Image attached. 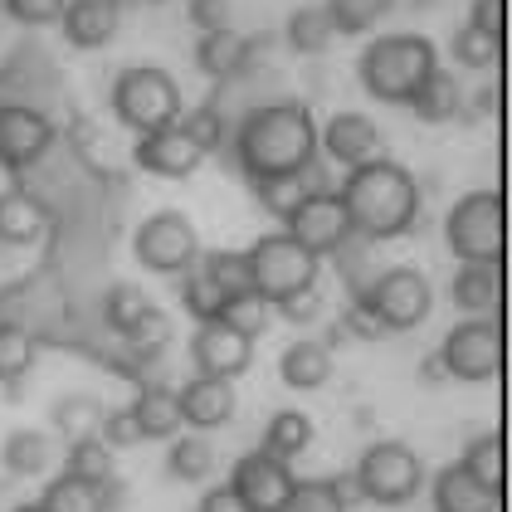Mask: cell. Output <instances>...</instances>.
Returning <instances> with one entry per match:
<instances>
[{
    "label": "cell",
    "mask_w": 512,
    "mask_h": 512,
    "mask_svg": "<svg viewBox=\"0 0 512 512\" xmlns=\"http://www.w3.org/2000/svg\"><path fill=\"white\" fill-rule=\"evenodd\" d=\"M337 200L356 239H400L420 220V181L391 157H371L347 171Z\"/></svg>",
    "instance_id": "cell-1"
},
{
    "label": "cell",
    "mask_w": 512,
    "mask_h": 512,
    "mask_svg": "<svg viewBox=\"0 0 512 512\" xmlns=\"http://www.w3.org/2000/svg\"><path fill=\"white\" fill-rule=\"evenodd\" d=\"M313 157H317V118L303 98L264 103L235 127V166L249 181L303 171Z\"/></svg>",
    "instance_id": "cell-2"
},
{
    "label": "cell",
    "mask_w": 512,
    "mask_h": 512,
    "mask_svg": "<svg viewBox=\"0 0 512 512\" xmlns=\"http://www.w3.org/2000/svg\"><path fill=\"white\" fill-rule=\"evenodd\" d=\"M434 69H439V49L425 35H386L361 54V83L381 103H410Z\"/></svg>",
    "instance_id": "cell-3"
},
{
    "label": "cell",
    "mask_w": 512,
    "mask_h": 512,
    "mask_svg": "<svg viewBox=\"0 0 512 512\" xmlns=\"http://www.w3.org/2000/svg\"><path fill=\"white\" fill-rule=\"evenodd\" d=\"M113 113H118L122 127H132L142 137V132L171 127V122L186 113V103H181V88H176V79L166 69H157V64H132L113 83Z\"/></svg>",
    "instance_id": "cell-4"
},
{
    "label": "cell",
    "mask_w": 512,
    "mask_h": 512,
    "mask_svg": "<svg viewBox=\"0 0 512 512\" xmlns=\"http://www.w3.org/2000/svg\"><path fill=\"white\" fill-rule=\"evenodd\" d=\"M444 239L454 249V259L464 264H503V239H508V215L498 191H469L464 200L449 205Z\"/></svg>",
    "instance_id": "cell-5"
},
{
    "label": "cell",
    "mask_w": 512,
    "mask_h": 512,
    "mask_svg": "<svg viewBox=\"0 0 512 512\" xmlns=\"http://www.w3.org/2000/svg\"><path fill=\"white\" fill-rule=\"evenodd\" d=\"M356 483H361V498L366 503H381V508H405L420 488H425V464L410 444L400 439H376L361 464H356Z\"/></svg>",
    "instance_id": "cell-6"
},
{
    "label": "cell",
    "mask_w": 512,
    "mask_h": 512,
    "mask_svg": "<svg viewBox=\"0 0 512 512\" xmlns=\"http://www.w3.org/2000/svg\"><path fill=\"white\" fill-rule=\"evenodd\" d=\"M244 259H249V283H254V293H264L269 303H278V298H288V293L313 288L317 283V254H308L288 230H283V235L254 239V249H249Z\"/></svg>",
    "instance_id": "cell-7"
},
{
    "label": "cell",
    "mask_w": 512,
    "mask_h": 512,
    "mask_svg": "<svg viewBox=\"0 0 512 512\" xmlns=\"http://www.w3.org/2000/svg\"><path fill=\"white\" fill-rule=\"evenodd\" d=\"M361 303L376 313V322L386 332H410L420 327L434 308V293H430V278L410 264H395V269H381V274L366 283Z\"/></svg>",
    "instance_id": "cell-8"
},
{
    "label": "cell",
    "mask_w": 512,
    "mask_h": 512,
    "mask_svg": "<svg viewBox=\"0 0 512 512\" xmlns=\"http://www.w3.org/2000/svg\"><path fill=\"white\" fill-rule=\"evenodd\" d=\"M439 366L449 381H493L503 371V327L493 317H464L459 327H449Z\"/></svg>",
    "instance_id": "cell-9"
},
{
    "label": "cell",
    "mask_w": 512,
    "mask_h": 512,
    "mask_svg": "<svg viewBox=\"0 0 512 512\" xmlns=\"http://www.w3.org/2000/svg\"><path fill=\"white\" fill-rule=\"evenodd\" d=\"M132 249H137V264L152 274H186L200 259V235L181 210H157L137 225Z\"/></svg>",
    "instance_id": "cell-10"
},
{
    "label": "cell",
    "mask_w": 512,
    "mask_h": 512,
    "mask_svg": "<svg viewBox=\"0 0 512 512\" xmlns=\"http://www.w3.org/2000/svg\"><path fill=\"white\" fill-rule=\"evenodd\" d=\"M54 147V122L30 103H0V166L5 171H30Z\"/></svg>",
    "instance_id": "cell-11"
},
{
    "label": "cell",
    "mask_w": 512,
    "mask_h": 512,
    "mask_svg": "<svg viewBox=\"0 0 512 512\" xmlns=\"http://www.w3.org/2000/svg\"><path fill=\"white\" fill-rule=\"evenodd\" d=\"M254 361V337H239L235 327H225L220 317L196 322L191 332V366L196 376H220V381H235L249 371Z\"/></svg>",
    "instance_id": "cell-12"
},
{
    "label": "cell",
    "mask_w": 512,
    "mask_h": 512,
    "mask_svg": "<svg viewBox=\"0 0 512 512\" xmlns=\"http://www.w3.org/2000/svg\"><path fill=\"white\" fill-rule=\"evenodd\" d=\"M288 235L298 239L308 254H337L347 239H352V220H347V210H342V200H337V191H327V196H308L288 220Z\"/></svg>",
    "instance_id": "cell-13"
},
{
    "label": "cell",
    "mask_w": 512,
    "mask_h": 512,
    "mask_svg": "<svg viewBox=\"0 0 512 512\" xmlns=\"http://www.w3.org/2000/svg\"><path fill=\"white\" fill-rule=\"evenodd\" d=\"M230 488L244 498L249 512H278L283 498H288V488H293V469L283 459H274V454L254 449V454H239L235 459Z\"/></svg>",
    "instance_id": "cell-14"
},
{
    "label": "cell",
    "mask_w": 512,
    "mask_h": 512,
    "mask_svg": "<svg viewBox=\"0 0 512 512\" xmlns=\"http://www.w3.org/2000/svg\"><path fill=\"white\" fill-rule=\"evenodd\" d=\"M132 157H137L142 171H152L161 181H186V176H196V166L205 161V152L171 122V127H157V132H142Z\"/></svg>",
    "instance_id": "cell-15"
},
{
    "label": "cell",
    "mask_w": 512,
    "mask_h": 512,
    "mask_svg": "<svg viewBox=\"0 0 512 512\" xmlns=\"http://www.w3.org/2000/svg\"><path fill=\"white\" fill-rule=\"evenodd\" d=\"M181 420L191 425V430H220V425H230L239 410V395H235V381H220V376H191L181 391Z\"/></svg>",
    "instance_id": "cell-16"
},
{
    "label": "cell",
    "mask_w": 512,
    "mask_h": 512,
    "mask_svg": "<svg viewBox=\"0 0 512 512\" xmlns=\"http://www.w3.org/2000/svg\"><path fill=\"white\" fill-rule=\"evenodd\" d=\"M317 147L327 152V161H337V166L352 171L361 161L381 157V127L366 118V113H337L317 132Z\"/></svg>",
    "instance_id": "cell-17"
},
{
    "label": "cell",
    "mask_w": 512,
    "mask_h": 512,
    "mask_svg": "<svg viewBox=\"0 0 512 512\" xmlns=\"http://www.w3.org/2000/svg\"><path fill=\"white\" fill-rule=\"evenodd\" d=\"M49 225H54V215H49V205H44L35 191H25V186L0 191V244H5V249L44 244Z\"/></svg>",
    "instance_id": "cell-18"
},
{
    "label": "cell",
    "mask_w": 512,
    "mask_h": 512,
    "mask_svg": "<svg viewBox=\"0 0 512 512\" xmlns=\"http://www.w3.org/2000/svg\"><path fill=\"white\" fill-rule=\"evenodd\" d=\"M118 20L122 10L113 0H69L64 15H59V30L74 49H103L118 35Z\"/></svg>",
    "instance_id": "cell-19"
},
{
    "label": "cell",
    "mask_w": 512,
    "mask_h": 512,
    "mask_svg": "<svg viewBox=\"0 0 512 512\" xmlns=\"http://www.w3.org/2000/svg\"><path fill=\"white\" fill-rule=\"evenodd\" d=\"M434 512H498V493L483 488L464 464H449V469L434 478Z\"/></svg>",
    "instance_id": "cell-20"
},
{
    "label": "cell",
    "mask_w": 512,
    "mask_h": 512,
    "mask_svg": "<svg viewBox=\"0 0 512 512\" xmlns=\"http://www.w3.org/2000/svg\"><path fill=\"white\" fill-rule=\"evenodd\" d=\"M278 376H283L288 391H317L332 376V352L317 337H298L288 352L278 356Z\"/></svg>",
    "instance_id": "cell-21"
},
{
    "label": "cell",
    "mask_w": 512,
    "mask_h": 512,
    "mask_svg": "<svg viewBox=\"0 0 512 512\" xmlns=\"http://www.w3.org/2000/svg\"><path fill=\"white\" fill-rule=\"evenodd\" d=\"M459 108H464V88H459V79L439 64L430 79L415 88V98H410V113L420 122H430V127H439V122H459Z\"/></svg>",
    "instance_id": "cell-22"
},
{
    "label": "cell",
    "mask_w": 512,
    "mask_h": 512,
    "mask_svg": "<svg viewBox=\"0 0 512 512\" xmlns=\"http://www.w3.org/2000/svg\"><path fill=\"white\" fill-rule=\"evenodd\" d=\"M0 464L15 478H40L54 464V434L49 430H15L0 444Z\"/></svg>",
    "instance_id": "cell-23"
},
{
    "label": "cell",
    "mask_w": 512,
    "mask_h": 512,
    "mask_svg": "<svg viewBox=\"0 0 512 512\" xmlns=\"http://www.w3.org/2000/svg\"><path fill=\"white\" fill-rule=\"evenodd\" d=\"M449 298L454 308L469 317H488L498 308V269L493 264H464L454 283H449Z\"/></svg>",
    "instance_id": "cell-24"
},
{
    "label": "cell",
    "mask_w": 512,
    "mask_h": 512,
    "mask_svg": "<svg viewBox=\"0 0 512 512\" xmlns=\"http://www.w3.org/2000/svg\"><path fill=\"white\" fill-rule=\"evenodd\" d=\"M132 410H137L142 439H176V430L186 425L181 420V400H176V391H166V386H142L137 400H132Z\"/></svg>",
    "instance_id": "cell-25"
},
{
    "label": "cell",
    "mask_w": 512,
    "mask_h": 512,
    "mask_svg": "<svg viewBox=\"0 0 512 512\" xmlns=\"http://www.w3.org/2000/svg\"><path fill=\"white\" fill-rule=\"evenodd\" d=\"M49 425H54L59 439H69V444H74V439H88V434H98V425H103V405L88 391L59 395L54 410H49Z\"/></svg>",
    "instance_id": "cell-26"
},
{
    "label": "cell",
    "mask_w": 512,
    "mask_h": 512,
    "mask_svg": "<svg viewBox=\"0 0 512 512\" xmlns=\"http://www.w3.org/2000/svg\"><path fill=\"white\" fill-rule=\"evenodd\" d=\"M283 40H288L293 54H327V44L337 35H332V20H327L322 5H298L283 25Z\"/></svg>",
    "instance_id": "cell-27"
},
{
    "label": "cell",
    "mask_w": 512,
    "mask_h": 512,
    "mask_svg": "<svg viewBox=\"0 0 512 512\" xmlns=\"http://www.w3.org/2000/svg\"><path fill=\"white\" fill-rule=\"evenodd\" d=\"M239 49H244V35H235V30H210V35H200V44H196L200 74H210L215 83L239 79Z\"/></svg>",
    "instance_id": "cell-28"
},
{
    "label": "cell",
    "mask_w": 512,
    "mask_h": 512,
    "mask_svg": "<svg viewBox=\"0 0 512 512\" xmlns=\"http://www.w3.org/2000/svg\"><path fill=\"white\" fill-rule=\"evenodd\" d=\"M35 332L30 327H20V322H10V317H0V381L5 386H15L20 376H30V366H35Z\"/></svg>",
    "instance_id": "cell-29"
},
{
    "label": "cell",
    "mask_w": 512,
    "mask_h": 512,
    "mask_svg": "<svg viewBox=\"0 0 512 512\" xmlns=\"http://www.w3.org/2000/svg\"><path fill=\"white\" fill-rule=\"evenodd\" d=\"M308 444H313V420L303 410H278L274 420H269V430H264V454H274L283 464L298 459Z\"/></svg>",
    "instance_id": "cell-30"
},
{
    "label": "cell",
    "mask_w": 512,
    "mask_h": 512,
    "mask_svg": "<svg viewBox=\"0 0 512 512\" xmlns=\"http://www.w3.org/2000/svg\"><path fill=\"white\" fill-rule=\"evenodd\" d=\"M176 127H181V132L196 142L205 157H210V152H220V147L230 142V127H225V113H220V98H215V93H210L205 103H196L191 113H181V118H176Z\"/></svg>",
    "instance_id": "cell-31"
},
{
    "label": "cell",
    "mask_w": 512,
    "mask_h": 512,
    "mask_svg": "<svg viewBox=\"0 0 512 512\" xmlns=\"http://www.w3.org/2000/svg\"><path fill=\"white\" fill-rule=\"evenodd\" d=\"M332 20V35H366L371 25H381L395 10V0H327L322 5Z\"/></svg>",
    "instance_id": "cell-32"
},
{
    "label": "cell",
    "mask_w": 512,
    "mask_h": 512,
    "mask_svg": "<svg viewBox=\"0 0 512 512\" xmlns=\"http://www.w3.org/2000/svg\"><path fill=\"white\" fill-rule=\"evenodd\" d=\"M254 196H259V205L269 210V215H278V220H288L303 200H308V181H303V171H283V176H259L254 181Z\"/></svg>",
    "instance_id": "cell-33"
},
{
    "label": "cell",
    "mask_w": 512,
    "mask_h": 512,
    "mask_svg": "<svg viewBox=\"0 0 512 512\" xmlns=\"http://www.w3.org/2000/svg\"><path fill=\"white\" fill-rule=\"evenodd\" d=\"M40 512H103L98 508V483H83L74 473H59L40 493Z\"/></svg>",
    "instance_id": "cell-34"
},
{
    "label": "cell",
    "mask_w": 512,
    "mask_h": 512,
    "mask_svg": "<svg viewBox=\"0 0 512 512\" xmlns=\"http://www.w3.org/2000/svg\"><path fill=\"white\" fill-rule=\"evenodd\" d=\"M166 473L171 478H181V483H205L210 473H215V449H210V439H176L171 444V454H166Z\"/></svg>",
    "instance_id": "cell-35"
},
{
    "label": "cell",
    "mask_w": 512,
    "mask_h": 512,
    "mask_svg": "<svg viewBox=\"0 0 512 512\" xmlns=\"http://www.w3.org/2000/svg\"><path fill=\"white\" fill-rule=\"evenodd\" d=\"M64 473H74L83 483H103V478L113 473V444H103L98 434L74 439V444L64 449Z\"/></svg>",
    "instance_id": "cell-36"
},
{
    "label": "cell",
    "mask_w": 512,
    "mask_h": 512,
    "mask_svg": "<svg viewBox=\"0 0 512 512\" xmlns=\"http://www.w3.org/2000/svg\"><path fill=\"white\" fill-rule=\"evenodd\" d=\"M122 347L137 356V361H147V356H157V352H166L171 347V317L161 313L157 303L147 308V313L137 317L127 332H122Z\"/></svg>",
    "instance_id": "cell-37"
},
{
    "label": "cell",
    "mask_w": 512,
    "mask_h": 512,
    "mask_svg": "<svg viewBox=\"0 0 512 512\" xmlns=\"http://www.w3.org/2000/svg\"><path fill=\"white\" fill-rule=\"evenodd\" d=\"M220 322H225V327H235L239 337H259V332L269 327V298H264V293H254V288L230 293V298L220 303Z\"/></svg>",
    "instance_id": "cell-38"
},
{
    "label": "cell",
    "mask_w": 512,
    "mask_h": 512,
    "mask_svg": "<svg viewBox=\"0 0 512 512\" xmlns=\"http://www.w3.org/2000/svg\"><path fill=\"white\" fill-rule=\"evenodd\" d=\"M278 512H347V508H342L332 478H293V488H288Z\"/></svg>",
    "instance_id": "cell-39"
},
{
    "label": "cell",
    "mask_w": 512,
    "mask_h": 512,
    "mask_svg": "<svg viewBox=\"0 0 512 512\" xmlns=\"http://www.w3.org/2000/svg\"><path fill=\"white\" fill-rule=\"evenodd\" d=\"M464 469L483 483V488H503V439L498 434H478L469 449H464Z\"/></svg>",
    "instance_id": "cell-40"
},
{
    "label": "cell",
    "mask_w": 512,
    "mask_h": 512,
    "mask_svg": "<svg viewBox=\"0 0 512 512\" xmlns=\"http://www.w3.org/2000/svg\"><path fill=\"white\" fill-rule=\"evenodd\" d=\"M449 49H454V64H464V69H493L503 59V35H483V30L464 25Z\"/></svg>",
    "instance_id": "cell-41"
},
{
    "label": "cell",
    "mask_w": 512,
    "mask_h": 512,
    "mask_svg": "<svg viewBox=\"0 0 512 512\" xmlns=\"http://www.w3.org/2000/svg\"><path fill=\"white\" fill-rule=\"evenodd\" d=\"M200 269H205V278H210L225 298H230V293H244V288H254V283H249V259H244L239 249H215V254H205Z\"/></svg>",
    "instance_id": "cell-42"
},
{
    "label": "cell",
    "mask_w": 512,
    "mask_h": 512,
    "mask_svg": "<svg viewBox=\"0 0 512 512\" xmlns=\"http://www.w3.org/2000/svg\"><path fill=\"white\" fill-rule=\"evenodd\" d=\"M147 308H152V298H147L137 283H113V288L103 293V317L113 322V332H127Z\"/></svg>",
    "instance_id": "cell-43"
},
{
    "label": "cell",
    "mask_w": 512,
    "mask_h": 512,
    "mask_svg": "<svg viewBox=\"0 0 512 512\" xmlns=\"http://www.w3.org/2000/svg\"><path fill=\"white\" fill-rule=\"evenodd\" d=\"M220 303H225V293L205 278V269H186V278H181V308L196 322H210V317H220Z\"/></svg>",
    "instance_id": "cell-44"
},
{
    "label": "cell",
    "mask_w": 512,
    "mask_h": 512,
    "mask_svg": "<svg viewBox=\"0 0 512 512\" xmlns=\"http://www.w3.org/2000/svg\"><path fill=\"white\" fill-rule=\"evenodd\" d=\"M64 5H69V0H0V10H5L15 25H30V30H40V25H59Z\"/></svg>",
    "instance_id": "cell-45"
},
{
    "label": "cell",
    "mask_w": 512,
    "mask_h": 512,
    "mask_svg": "<svg viewBox=\"0 0 512 512\" xmlns=\"http://www.w3.org/2000/svg\"><path fill=\"white\" fill-rule=\"evenodd\" d=\"M98 439L113 444V449H127V444H142V425H137V410L132 405H118V410H103V425H98Z\"/></svg>",
    "instance_id": "cell-46"
},
{
    "label": "cell",
    "mask_w": 512,
    "mask_h": 512,
    "mask_svg": "<svg viewBox=\"0 0 512 512\" xmlns=\"http://www.w3.org/2000/svg\"><path fill=\"white\" fill-rule=\"evenodd\" d=\"M274 308H278V317H283V322L308 327V322H317V317H322V293H317V283H313V288H298V293L278 298Z\"/></svg>",
    "instance_id": "cell-47"
},
{
    "label": "cell",
    "mask_w": 512,
    "mask_h": 512,
    "mask_svg": "<svg viewBox=\"0 0 512 512\" xmlns=\"http://www.w3.org/2000/svg\"><path fill=\"white\" fill-rule=\"evenodd\" d=\"M191 25H196L200 35L235 30V0H191Z\"/></svg>",
    "instance_id": "cell-48"
},
{
    "label": "cell",
    "mask_w": 512,
    "mask_h": 512,
    "mask_svg": "<svg viewBox=\"0 0 512 512\" xmlns=\"http://www.w3.org/2000/svg\"><path fill=\"white\" fill-rule=\"evenodd\" d=\"M337 322L347 327V337H352V342H381V337H386V327L376 322V313H371L361 298H352V303H347V313L337 317Z\"/></svg>",
    "instance_id": "cell-49"
},
{
    "label": "cell",
    "mask_w": 512,
    "mask_h": 512,
    "mask_svg": "<svg viewBox=\"0 0 512 512\" xmlns=\"http://www.w3.org/2000/svg\"><path fill=\"white\" fill-rule=\"evenodd\" d=\"M278 49V35L269 30H259V35H244V49H239V74H254V69H264L269 59H274Z\"/></svg>",
    "instance_id": "cell-50"
},
{
    "label": "cell",
    "mask_w": 512,
    "mask_h": 512,
    "mask_svg": "<svg viewBox=\"0 0 512 512\" xmlns=\"http://www.w3.org/2000/svg\"><path fill=\"white\" fill-rule=\"evenodd\" d=\"M493 113H498V88H488V83H483L478 93H469L464 108H459L464 122H483V118H493Z\"/></svg>",
    "instance_id": "cell-51"
},
{
    "label": "cell",
    "mask_w": 512,
    "mask_h": 512,
    "mask_svg": "<svg viewBox=\"0 0 512 512\" xmlns=\"http://www.w3.org/2000/svg\"><path fill=\"white\" fill-rule=\"evenodd\" d=\"M469 25L483 35H503V0H473Z\"/></svg>",
    "instance_id": "cell-52"
},
{
    "label": "cell",
    "mask_w": 512,
    "mask_h": 512,
    "mask_svg": "<svg viewBox=\"0 0 512 512\" xmlns=\"http://www.w3.org/2000/svg\"><path fill=\"white\" fill-rule=\"evenodd\" d=\"M196 512H249V508H244V498H239L230 483H215V488H210V493L200 498Z\"/></svg>",
    "instance_id": "cell-53"
},
{
    "label": "cell",
    "mask_w": 512,
    "mask_h": 512,
    "mask_svg": "<svg viewBox=\"0 0 512 512\" xmlns=\"http://www.w3.org/2000/svg\"><path fill=\"white\" fill-rule=\"evenodd\" d=\"M127 493H132V488H127V478L108 473V478L98 483V508H103V512H122V508H127Z\"/></svg>",
    "instance_id": "cell-54"
},
{
    "label": "cell",
    "mask_w": 512,
    "mask_h": 512,
    "mask_svg": "<svg viewBox=\"0 0 512 512\" xmlns=\"http://www.w3.org/2000/svg\"><path fill=\"white\" fill-rule=\"evenodd\" d=\"M332 488H337V498H342V508L352 512L356 503H366V498H361V483H356V473H337V478H332Z\"/></svg>",
    "instance_id": "cell-55"
},
{
    "label": "cell",
    "mask_w": 512,
    "mask_h": 512,
    "mask_svg": "<svg viewBox=\"0 0 512 512\" xmlns=\"http://www.w3.org/2000/svg\"><path fill=\"white\" fill-rule=\"evenodd\" d=\"M449 376H444V366H439V356H425L420 361V386H444Z\"/></svg>",
    "instance_id": "cell-56"
},
{
    "label": "cell",
    "mask_w": 512,
    "mask_h": 512,
    "mask_svg": "<svg viewBox=\"0 0 512 512\" xmlns=\"http://www.w3.org/2000/svg\"><path fill=\"white\" fill-rule=\"evenodd\" d=\"M113 5H118V10H127V5H142V0H113Z\"/></svg>",
    "instance_id": "cell-57"
},
{
    "label": "cell",
    "mask_w": 512,
    "mask_h": 512,
    "mask_svg": "<svg viewBox=\"0 0 512 512\" xmlns=\"http://www.w3.org/2000/svg\"><path fill=\"white\" fill-rule=\"evenodd\" d=\"M15 512H40V508H35V503H30V508H15Z\"/></svg>",
    "instance_id": "cell-58"
},
{
    "label": "cell",
    "mask_w": 512,
    "mask_h": 512,
    "mask_svg": "<svg viewBox=\"0 0 512 512\" xmlns=\"http://www.w3.org/2000/svg\"><path fill=\"white\" fill-rule=\"evenodd\" d=\"M152 5H161V0H152Z\"/></svg>",
    "instance_id": "cell-59"
}]
</instances>
